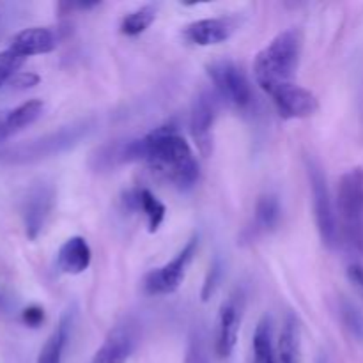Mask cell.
Masks as SVG:
<instances>
[{
	"label": "cell",
	"mask_w": 363,
	"mask_h": 363,
	"mask_svg": "<svg viewBox=\"0 0 363 363\" xmlns=\"http://www.w3.org/2000/svg\"><path fill=\"white\" fill-rule=\"evenodd\" d=\"M144 162L152 174L177 190H190L201 177V167L190 144L177 133L174 123H165L142 137Z\"/></svg>",
	"instance_id": "1"
},
{
	"label": "cell",
	"mask_w": 363,
	"mask_h": 363,
	"mask_svg": "<svg viewBox=\"0 0 363 363\" xmlns=\"http://www.w3.org/2000/svg\"><path fill=\"white\" fill-rule=\"evenodd\" d=\"M303 35L298 28H287L272 39L254 60V77L259 87L272 94L279 87L294 84L300 64Z\"/></svg>",
	"instance_id": "2"
},
{
	"label": "cell",
	"mask_w": 363,
	"mask_h": 363,
	"mask_svg": "<svg viewBox=\"0 0 363 363\" xmlns=\"http://www.w3.org/2000/svg\"><path fill=\"white\" fill-rule=\"evenodd\" d=\"M92 128H94V121L82 119L59 128L52 133L11 145V147L0 151V163H4V165H28V163L53 158V156L62 155V152L77 147L91 133Z\"/></svg>",
	"instance_id": "3"
},
{
	"label": "cell",
	"mask_w": 363,
	"mask_h": 363,
	"mask_svg": "<svg viewBox=\"0 0 363 363\" xmlns=\"http://www.w3.org/2000/svg\"><path fill=\"white\" fill-rule=\"evenodd\" d=\"M337 220L340 238L363 255V169L342 174L337 188Z\"/></svg>",
	"instance_id": "4"
},
{
	"label": "cell",
	"mask_w": 363,
	"mask_h": 363,
	"mask_svg": "<svg viewBox=\"0 0 363 363\" xmlns=\"http://www.w3.org/2000/svg\"><path fill=\"white\" fill-rule=\"evenodd\" d=\"M308 183L312 190V202H314V216L318 223L319 236L328 248H335L339 245V220H337V208L333 206L332 194H330L328 181L325 172L314 160H307Z\"/></svg>",
	"instance_id": "5"
},
{
	"label": "cell",
	"mask_w": 363,
	"mask_h": 363,
	"mask_svg": "<svg viewBox=\"0 0 363 363\" xmlns=\"http://www.w3.org/2000/svg\"><path fill=\"white\" fill-rule=\"evenodd\" d=\"M208 77L215 85L220 99H225L238 110H247L254 101L250 80L245 71L233 60H215L208 66Z\"/></svg>",
	"instance_id": "6"
},
{
	"label": "cell",
	"mask_w": 363,
	"mask_h": 363,
	"mask_svg": "<svg viewBox=\"0 0 363 363\" xmlns=\"http://www.w3.org/2000/svg\"><path fill=\"white\" fill-rule=\"evenodd\" d=\"M197 247L199 238L194 236L167 264L149 272L144 279L145 293L151 296H165V294L176 293L183 284L188 266L191 264L195 254H197Z\"/></svg>",
	"instance_id": "7"
},
{
	"label": "cell",
	"mask_w": 363,
	"mask_h": 363,
	"mask_svg": "<svg viewBox=\"0 0 363 363\" xmlns=\"http://www.w3.org/2000/svg\"><path fill=\"white\" fill-rule=\"evenodd\" d=\"M218 99L216 92L202 91L191 105L190 131L202 156H209L213 151V126L218 117Z\"/></svg>",
	"instance_id": "8"
},
{
	"label": "cell",
	"mask_w": 363,
	"mask_h": 363,
	"mask_svg": "<svg viewBox=\"0 0 363 363\" xmlns=\"http://www.w3.org/2000/svg\"><path fill=\"white\" fill-rule=\"evenodd\" d=\"M55 204V190L48 183H38L27 191L21 206L25 234L30 241H35L45 229Z\"/></svg>",
	"instance_id": "9"
},
{
	"label": "cell",
	"mask_w": 363,
	"mask_h": 363,
	"mask_svg": "<svg viewBox=\"0 0 363 363\" xmlns=\"http://www.w3.org/2000/svg\"><path fill=\"white\" fill-rule=\"evenodd\" d=\"M138 342L137 325L130 319L119 323L108 332L92 363H126Z\"/></svg>",
	"instance_id": "10"
},
{
	"label": "cell",
	"mask_w": 363,
	"mask_h": 363,
	"mask_svg": "<svg viewBox=\"0 0 363 363\" xmlns=\"http://www.w3.org/2000/svg\"><path fill=\"white\" fill-rule=\"evenodd\" d=\"M241 315H243V296L234 293L222 303L218 312V330H216V354L229 358L233 354L240 333Z\"/></svg>",
	"instance_id": "11"
},
{
	"label": "cell",
	"mask_w": 363,
	"mask_h": 363,
	"mask_svg": "<svg viewBox=\"0 0 363 363\" xmlns=\"http://www.w3.org/2000/svg\"><path fill=\"white\" fill-rule=\"evenodd\" d=\"M269 96L284 119H305L314 116L319 110V101L314 92L296 84L279 87Z\"/></svg>",
	"instance_id": "12"
},
{
	"label": "cell",
	"mask_w": 363,
	"mask_h": 363,
	"mask_svg": "<svg viewBox=\"0 0 363 363\" xmlns=\"http://www.w3.org/2000/svg\"><path fill=\"white\" fill-rule=\"evenodd\" d=\"M234 30H236V20L233 18H206L186 25L183 35L191 45L211 46L227 41Z\"/></svg>",
	"instance_id": "13"
},
{
	"label": "cell",
	"mask_w": 363,
	"mask_h": 363,
	"mask_svg": "<svg viewBox=\"0 0 363 363\" xmlns=\"http://www.w3.org/2000/svg\"><path fill=\"white\" fill-rule=\"evenodd\" d=\"M59 38L57 32H53L48 27H30L25 30L18 32L11 41L9 48L20 57L27 59L32 55H41L55 50Z\"/></svg>",
	"instance_id": "14"
},
{
	"label": "cell",
	"mask_w": 363,
	"mask_h": 363,
	"mask_svg": "<svg viewBox=\"0 0 363 363\" xmlns=\"http://www.w3.org/2000/svg\"><path fill=\"white\" fill-rule=\"evenodd\" d=\"M92 259L91 247L87 240L82 236H73L64 241L62 247L57 254V266L62 273L67 275H80L89 268Z\"/></svg>",
	"instance_id": "15"
},
{
	"label": "cell",
	"mask_w": 363,
	"mask_h": 363,
	"mask_svg": "<svg viewBox=\"0 0 363 363\" xmlns=\"http://www.w3.org/2000/svg\"><path fill=\"white\" fill-rule=\"evenodd\" d=\"M280 218H282V206H280L279 197L273 194L261 195L255 204L254 220H252V225L248 227V233L252 234V238L269 234L277 229Z\"/></svg>",
	"instance_id": "16"
},
{
	"label": "cell",
	"mask_w": 363,
	"mask_h": 363,
	"mask_svg": "<svg viewBox=\"0 0 363 363\" xmlns=\"http://www.w3.org/2000/svg\"><path fill=\"white\" fill-rule=\"evenodd\" d=\"M124 202L128 204V208L133 209V211H142L147 216V225L149 233H156L160 229V225L165 220L167 208L145 188L140 190H133L126 195Z\"/></svg>",
	"instance_id": "17"
},
{
	"label": "cell",
	"mask_w": 363,
	"mask_h": 363,
	"mask_svg": "<svg viewBox=\"0 0 363 363\" xmlns=\"http://www.w3.org/2000/svg\"><path fill=\"white\" fill-rule=\"evenodd\" d=\"M301 330L300 321L294 314H287L282 332L277 346V360L279 363H300L301 353Z\"/></svg>",
	"instance_id": "18"
},
{
	"label": "cell",
	"mask_w": 363,
	"mask_h": 363,
	"mask_svg": "<svg viewBox=\"0 0 363 363\" xmlns=\"http://www.w3.org/2000/svg\"><path fill=\"white\" fill-rule=\"evenodd\" d=\"M71 325H73V312L67 311L66 314L60 319L59 326L55 328V332L50 335V339L46 340L45 346H43L41 353H39L38 363H60L62 362V353L64 347H66L67 337H69Z\"/></svg>",
	"instance_id": "19"
},
{
	"label": "cell",
	"mask_w": 363,
	"mask_h": 363,
	"mask_svg": "<svg viewBox=\"0 0 363 363\" xmlns=\"http://www.w3.org/2000/svg\"><path fill=\"white\" fill-rule=\"evenodd\" d=\"M43 108H45V103L41 99H30V101L21 103L20 106L6 113L7 130L11 131V135H14L20 130H23V128L30 126L34 121L41 117Z\"/></svg>",
	"instance_id": "20"
},
{
	"label": "cell",
	"mask_w": 363,
	"mask_h": 363,
	"mask_svg": "<svg viewBox=\"0 0 363 363\" xmlns=\"http://www.w3.org/2000/svg\"><path fill=\"white\" fill-rule=\"evenodd\" d=\"M254 363H279L272 340V319L262 318L254 333Z\"/></svg>",
	"instance_id": "21"
},
{
	"label": "cell",
	"mask_w": 363,
	"mask_h": 363,
	"mask_svg": "<svg viewBox=\"0 0 363 363\" xmlns=\"http://www.w3.org/2000/svg\"><path fill=\"white\" fill-rule=\"evenodd\" d=\"M156 20V9L152 6H142L138 9L131 11L130 14L123 18L121 21V32L126 35H140L142 32L151 27L152 21Z\"/></svg>",
	"instance_id": "22"
},
{
	"label": "cell",
	"mask_w": 363,
	"mask_h": 363,
	"mask_svg": "<svg viewBox=\"0 0 363 363\" xmlns=\"http://www.w3.org/2000/svg\"><path fill=\"white\" fill-rule=\"evenodd\" d=\"M339 315L347 333L353 339H357L358 342H363V314L360 308L354 303H351L350 300H346V298H340Z\"/></svg>",
	"instance_id": "23"
},
{
	"label": "cell",
	"mask_w": 363,
	"mask_h": 363,
	"mask_svg": "<svg viewBox=\"0 0 363 363\" xmlns=\"http://www.w3.org/2000/svg\"><path fill=\"white\" fill-rule=\"evenodd\" d=\"M23 62V57L14 53L11 48L0 52V89L9 84V80L18 73Z\"/></svg>",
	"instance_id": "24"
},
{
	"label": "cell",
	"mask_w": 363,
	"mask_h": 363,
	"mask_svg": "<svg viewBox=\"0 0 363 363\" xmlns=\"http://www.w3.org/2000/svg\"><path fill=\"white\" fill-rule=\"evenodd\" d=\"M184 363H209L208 350H206L204 337L201 335V332H194V335L190 337Z\"/></svg>",
	"instance_id": "25"
},
{
	"label": "cell",
	"mask_w": 363,
	"mask_h": 363,
	"mask_svg": "<svg viewBox=\"0 0 363 363\" xmlns=\"http://www.w3.org/2000/svg\"><path fill=\"white\" fill-rule=\"evenodd\" d=\"M220 279H222V262H220V259H215L213 264L209 266L208 277H206L204 280V287H202V300L208 301L209 298L215 294L216 287H218L220 284Z\"/></svg>",
	"instance_id": "26"
},
{
	"label": "cell",
	"mask_w": 363,
	"mask_h": 363,
	"mask_svg": "<svg viewBox=\"0 0 363 363\" xmlns=\"http://www.w3.org/2000/svg\"><path fill=\"white\" fill-rule=\"evenodd\" d=\"M21 321L27 325L28 328H39L45 321V311L39 305H28L23 312H21Z\"/></svg>",
	"instance_id": "27"
},
{
	"label": "cell",
	"mask_w": 363,
	"mask_h": 363,
	"mask_svg": "<svg viewBox=\"0 0 363 363\" xmlns=\"http://www.w3.org/2000/svg\"><path fill=\"white\" fill-rule=\"evenodd\" d=\"M41 82V78H39V74L35 73H20L18 71L16 74H14L13 78L9 80V87L13 89H30V87H35V85Z\"/></svg>",
	"instance_id": "28"
},
{
	"label": "cell",
	"mask_w": 363,
	"mask_h": 363,
	"mask_svg": "<svg viewBox=\"0 0 363 363\" xmlns=\"http://www.w3.org/2000/svg\"><path fill=\"white\" fill-rule=\"evenodd\" d=\"M347 279L351 280V284L357 287L358 293L363 298V266L358 264V262H353V264L347 266Z\"/></svg>",
	"instance_id": "29"
},
{
	"label": "cell",
	"mask_w": 363,
	"mask_h": 363,
	"mask_svg": "<svg viewBox=\"0 0 363 363\" xmlns=\"http://www.w3.org/2000/svg\"><path fill=\"white\" fill-rule=\"evenodd\" d=\"M318 363H325V360H319V362H318Z\"/></svg>",
	"instance_id": "30"
},
{
	"label": "cell",
	"mask_w": 363,
	"mask_h": 363,
	"mask_svg": "<svg viewBox=\"0 0 363 363\" xmlns=\"http://www.w3.org/2000/svg\"><path fill=\"white\" fill-rule=\"evenodd\" d=\"M4 116V112H0V117H2Z\"/></svg>",
	"instance_id": "31"
}]
</instances>
